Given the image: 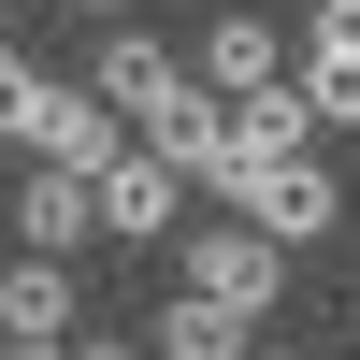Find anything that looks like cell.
<instances>
[{
  "label": "cell",
  "mask_w": 360,
  "mask_h": 360,
  "mask_svg": "<svg viewBox=\"0 0 360 360\" xmlns=\"http://www.w3.org/2000/svg\"><path fill=\"white\" fill-rule=\"evenodd\" d=\"M173 288H202V303H231V317H274L288 245L259 217H202V231H173Z\"/></svg>",
  "instance_id": "obj_1"
},
{
  "label": "cell",
  "mask_w": 360,
  "mask_h": 360,
  "mask_svg": "<svg viewBox=\"0 0 360 360\" xmlns=\"http://www.w3.org/2000/svg\"><path fill=\"white\" fill-rule=\"evenodd\" d=\"M231 217H259L274 245H332V231H346V188L317 173V144H303V159H259V188L231 202Z\"/></svg>",
  "instance_id": "obj_2"
},
{
  "label": "cell",
  "mask_w": 360,
  "mask_h": 360,
  "mask_svg": "<svg viewBox=\"0 0 360 360\" xmlns=\"http://www.w3.org/2000/svg\"><path fill=\"white\" fill-rule=\"evenodd\" d=\"M288 72H303V58H288L274 15H217V29H202V86H217V101H274Z\"/></svg>",
  "instance_id": "obj_3"
},
{
  "label": "cell",
  "mask_w": 360,
  "mask_h": 360,
  "mask_svg": "<svg viewBox=\"0 0 360 360\" xmlns=\"http://www.w3.org/2000/svg\"><path fill=\"white\" fill-rule=\"evenodd\" d=\"M86 231H101V173H44V159H29V188H15V245L58 259V245H86Z\"/></svg>",
  "instance_id": "obj_4"
},
{
  "label": "cell",
  "mask_w": 360,
  "mask_h": 360,
  "mask_svg": "<svg viewBox=\"0 0 360 360\" xmlns=\"http://www.w3.org/2000/svg\"><path fill=\"white\" fill-rule=\"evenodd\" d=\"M101 245H173V159L159 144H130L101 173Z\"/></svg>",
  "instance_id": "obj_5"
},
{
  "label": "cell",
  "mask_w": 360,
  "mask_h": 360,
  "mask_svg": "<svg viewBox=\"0 0 360 360\" xmlns=\"http://www.w3.org/2000/svg\"><path fill=\"white\" fill-rule=\"evenodd\" d=\"M86 317H72V259H15L0 274V346H72Z\"/></svg>",
  "instance_id": "obj_6"
},
{
  "label": "cell",
  "mask_w": 360,
  "mask_h": 360,
  "mask_svg": "<svg viewBox=\"0 0 360 360\" xmlns=\"http://www.w3.org/2000/svg\"><path fill=\"white\" fill-rule=\"evenodd\" d=\"M86 86H101V101H115V115L144 130V115H159V101H173L188 72H173V44H144V29H101V58H86Z\"/></svg>",
  "instance_id": "obj_7"
},
{
  "label": "cell",
  "mask_w": 360,
  "mask_h": 360,
  "mask_svg": "<svg viewBox=\"0 0 360 360\" xmlns=\"http://www.w3.org/2000/svg\"><path fill=\"white\" fill-rule=\"evenodd\" d=\"M245 332H259V317H231V303H202V288H173V303H159V332H144V346H159V360H259Z\"/></svg>",
  "instance_id": "obj_8"
},
{
  "label": "cell",
  "mask_w": 360,
  "mask_h": 360,
  "mask_svg": "<svg viewBox=\"0 0 360 360\" xmlns=\"http://www.w3.org/2000/svg\"><path fill=\"white\" fill-rule=\"evenodd\" d=\"M303 101L317 130H360V44H303Z\"/></svg>",
  "instance_id": "obj_9"
},
{
  "label": "cell",
  "mask_w": 360,
  "mask_h": 360,
  "mask_svg": "<svg viewBox=\"0 0 360 360\" xmlns=\"http://www.w3.org/2000/svg\"><path fill=\"white\" fill-rule=\"evenodd\" d=\"M58 72H29V58H0V144H29V115H44Z\"/></svg>",
  "instance_id": "obj_10"
},
{
  "label": "cell",
  "mask_w": 360,
  "mask_h": 360,
  "mask_svg": "<svg viewBox=\"0 0 360 360\" xmlns=\"http://www.w3.org/2000/svg\"><path fill=\"white\" fill-rule=\"evenodd\" d=\"M303 44H360V0H317V15H303Z\"/></svg>",
  "instance_id": "obj_11"
},
{
  "label": "cell",
  "mask_w": 360,
  "mask_h": 360,
  "mask_svg": "<svg viewBox=\"0 0 360 360\" xmlns=\"http://www.w3.org/2000/svg\"><path fill=\"white\" fill-rule=\"evenodd\" d=\"M72 360H159V346H115V332H72Z\"/></svg>",
  "instance_id": "obj_12"
},
{
  "label": "cell",
  "mask_w": 360,
  "mask_h": 360,
  "mask_svg": "<svg viewBox=\"0 0 360 360\" xmlns=\"http://www.w3.org/2000/svg\"><path fill=\"white\" fill-rule=\"evenodd\" d=\"M72 15H86V29H130V0H72Z\"/></svg>",
  "instance_id": "obj_13"
},
{
  "label": "cell",
  "mask_w": 360,
  "mask_h": 360,
  "mask_svg": "<svg viewBox=\"0 0 360 360\" xmlns=\"http://www.w3.org/2000/svg\"><path fill=\"white\" fill-rule=\"evenodd\" d=\"M0 360H72V346H0Z\"/></svg>",
  "instance_id": "obj_14"
},
{
  "label": "cell",
  "mask_w": 360,
  "mask_h": 360,
  "mask_svg": "<svg viewBox=\"0 0 360 360\" xmlns=\"http://www.w3.org/2000/svg\"><path fill=\"white\" fill-rule=\"evenodd\" d=\"M0 58H15V44H0Z\"/></svg>",
  "instance_id": "obj_15"
}]
</instances>
